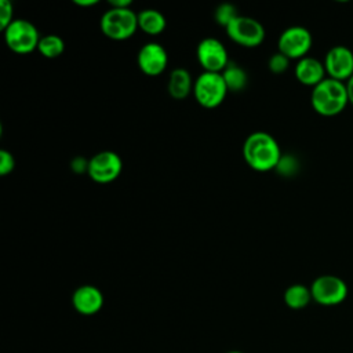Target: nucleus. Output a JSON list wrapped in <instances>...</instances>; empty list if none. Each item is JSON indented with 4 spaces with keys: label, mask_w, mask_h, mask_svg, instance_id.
<instances>
[{
    "label": "nucleus",
    "mask_w": 353,
    "mask_h": 353,
    "mask_svg": "<svg viewBox=\"0 0 353 353\" xmlns=\"http://www.w3.org/2000/svg\"><path fill=\"white\" fill-rule=\"evenodd\" d=\"M281 156L277 141L265 131L251 132L243 143V157L247 165L258 172L274 170Z\"/></svg>",
    "instance_id": "f257e3e1"
},
{
    "label": "nucleus",
    "mask_w": 353,
    "mask_h": 353,
    "mask_svg": "<svg viewBox=\"0 0 353 353\" xmlns=\"http://www.w3.org/2000/svg\"><path fill=\"white\" fill-rule=\"evenodd\" d=\"M347 88L342 81L325 77L320 84L313 87L310 103L316 113L331 117L339 114L347 105Z\"/></svg>",
    "instance_id": "f03ea898"
},
{
    "label": "nucleus",
    "mask_w": 353,
    "mask_h": 353,
    "mask_svg": "<svg viewBox=\"0 0 353 353\" xmlns=\"http://www.w3.org/2000/svg\"><path fill=\"white\" fill-rule=\"evenodd\" d=\"M102 33L112 40H127L138 29V14L131 8H109L99 21Z\"/></svg>",
    "instance_id": "7ed1b4c3"
},
{
    "label": "nucleus",
    "mask_w": 353,
    "mask_h": 353,
    "mask_svg": "<svg viewBox=\"0 0 353 353\" xmlns=\"http://www.w3.org/2000/svg\"><path fill=\"white\" fill-rule=\"evenodd\" d=\"M229 92L221 73L203 72L193 84V95L197 103L205 109L218 108Z\"/></svg>",
    "instance_id": "20e7f679"
},
{
    "label": "nucleus",
    "mask_w": 353,
    "mask_h": 353,
    "mask_svg": "<svg viewBox=\"0 0 353 353\" xmlns=\"http://www.w3.org/2000/svg\"><path fill=\"white\" fill-rule=\"evenodd\" d=\"M4 32L6 46L15 54H29L37 50L40 36L36 26L26 19H14Z\"/></svg>",
    "instance_id": "39448f33"
},
{
    "label": "nucleus",
    "mask_w": 353,
    "mask_h": 353,
    "mask_svg": "<svg viewBox=\"0 0 353 353\" xmlns=\"http://www.w3.org/2000/svg\"><path fill=\"white\" fill-rule=\"evenodd\" d=\"M228 37L236 44L247 48L258 47L265 40V28L261 22L251 17L239 15L225 29Z\"/></svg>",
    "instance_id": "423d86ee"
},
{
    "label": "nucleus",
    "mask_w": 353,
    "mask_h": 353,
    "mask_svg": "<svg viewBox=\"0 0 353 353\" xmlns=\"http://www.w3.org/2000/svg\"><path fill=\"white\" fill-rule=\"evenodd\" d=\"M312 299L321 306H335L342 303L347 296L346 283L332 274H324L314 279L310 285Z\"/></svg>",
    "instance_id": "0eeeda50"
},
{
    "label": "nucleus",
    "mask_w": 353,
    "mask_h": 353,
    "mask_svg": "<svg viewBox=\"0 0 353 353\" xmlns=\"http://www.w3.org/2000/svg\"><path fill=\"white\" fill-rule=\"evenodd\" d=\"M123 160L113 150H102L88 160V176L97 183H110L120 176Z\"/></svg>",
    "instance_id": "6e6552de"
},
{
    "label": "nucleus",
    "mask_w": 353,
    "mask_h": 353,
    "mask_svg": "<svg viewBox=\"0 0 353 353\" xmlns=\"http://www.w3.org/2000/svg\"><path fill=\"white\" fill-rule=\"evenodd\" d=\"M277 47L288 59H302L312 47V34L303 26H290L281 32Z\"/></svg>",
    "instance_id": "1a4fd4ad"
},
{
    "label": "nucleus",
    "mask_w": 353,
    "mask_h": 353,
    "mask_svg": "<svg viewBox=\"0 0 353 353\" xmlns=\"http://www.w3.org/2000/svg\"><path fill=\"white\" fill-rule=\"evenodd\" d=\"M196 57L204 72L222 73L230 62L225 46L215 37L203 39L197 44Z\"/></svg>",
    "instance_id": "9d476101"
},
{
    "label": "nucleus",
    "mask_w": 353,
    "mask_h": 353,
    "mask_svg": "<svg viewBox=\"0 0 353 353\" xmlns=\"http://www.w3.org/2000/svg\"><path fill=\"white\" fill-rule=\"evenodd\" d=\"M137 65L146 76H159L168 65L167 50L159 43H146L138 51Z\"/></svg>",
    "instance_id": "9b49d317"
},
{
    "label": "nucleus",
    "mask_w": 353,
    "mask_h": 353,
    "mask_svg": "<svg viewBox=\"0 0 353 353\" xmlns=\"http://www.w3.org/2000/svg\"><path fill=\"white\" fill-rule=\"evenodd\" d=\"M324 68L330 79L349 80L353 76V52L343 46L332 47L325 55Z\"/></svg>",
    "instance_id": "f8f14e48"
},
{
    "label": "nucleus",
    "mask_w": 353,
    "mask_h": 353,
    "mask_svg": "<svg viewBox=\"0 0 353 353\" xmlns=\"http://www.w3.org/2000/svg\"><path fill=\"white\" fill-rule=\"evenodd\" d=\"M103 302L102 291L91 284L80 285L72 294V306L83 316L97 314L102 309Z\"/></svg>",
    "instance_id": "ddd939ff"
},
{
    "label": "nucleus",
    "mask_w": 353,
    "mask_h": 353,
    "mask_svg": "<svg viewBox=\"0 0 353 353\" xmlns=\"http://www.w3.org/2000/svg\"><path fill=\"white\" fill-rule=\"evenodd\" d=\"M295 77L303 85L316 87L325 79V68L320 61L305 57L298 61L295 66Z\"/></svg>",
    "instance_id": "4468645a"
},
{
    "label": "nucleus",
    "mask_w": 353,
    "mask_h": 353,
    "mask_svg": "<svg viewBox=\"0 0 353 353\" xmlns=\"http://www.w3.org/2000/svg\"><path fill=\"white\" fill-rule=\"evenodd\" d=\"M193 84L190 73L183 68H176L170 73L167 90L171 98L181 101L193 92Z\"/></svg>",
    "instance_id": "2eb2a0df"
},
{
    "label": "nucleus",
    "mask_w": 353,
    "mask_h": 353,
    "mask_svg": "<svg viewBox=\"0 0 353 353\" xmlns=\"http://www.w3.org/2000/svg\"><path fill=\"white\" fill-rule=\"evenodd\" d=\"M165 17L160 11L154 8H145L138 12V29H141L146 34L159 36L165 30Z\"/></svg>",
    "instance_id": "dca6fc26"
},
{
    "label": "nucleus",
    "mask_w": 353,
    "mask_h": 353,
    "mask_svg": "<svg viewBox=\"0 0 353 353\" xmlns=\"http://www.w3.org/2000/svg\"><path fill=\"white\" fill-rule=\"evenodd\" d=\"M284 303L292 309V310H299L306 307L310 301H312V292L310 287H306L303 284H292L290 285L283 295Z\"/></svg>",
    "instance_id": "f3484780"
},
{
    "label": "nucleus",
    "mask_w": 353,
    "mask_h": 353,
    "mask_svg": "<svg viewBox=\"0 0 353 353\" xmlns=\"http://www.w3.org/2000/svg\"><path fill=\"white\" fill-rule=\"evenodd\" d=\"M221 74L225 80L228 90L232 92H240L247 87V72L234 62H229V65L222 70Z\"/></svg>",
    "instance_id": "a211bd4d"
},
{
    "label": "nucleus",
    "mask_w": 353,
    "mask_h": 353,
    "mask_svg": "<svg viewBox=\"0 0 353 353\" xmlns=\"http://www.w3.org/2000/svg\"><path fill=\"white\" fill-rule=\"evenodd\" d=\"M37 51L44 58L54 59V58H58V57H61L63 54L65 43L57 34H46L44 37L40 39L39 46H37Z\"/></svg>",
    "instance_id": "6ab92c4d"
},
{
    "label": "nucleus",
    "mask_w": 353,
    "mask_h": 353,
    "mask_svg": "<svg viewBox=\"0 0 353 353\" xmlns=\"http://www.w3.org/2000/svg\"><path fill=\"white\" fill-rule=\"evenodd\" d=\"M239 17L237 14V10L233 4H229V3H223V4H219L214 12V18H215V22L222 26V28H228V25L236 19Z\"/></svg>",
    "instance_id": "aec40b11"
},
{
    "label": "nucleus",
    "mask_w": 353,
    "mask_h": 353,
    "mask_svg": "<svg viewBox=\"0 0 353 353\" xmlns=\"http://www.w3.org/2000/svg\"><path fill=\"white\" fill-rule=\"evenodd\" d=\"M274 170L283 176H292L298 171V160L292 154H283Z\"/></svg>",
    "instance_id": "412c9836"
},
{
    "label": "nucleus",
    "mask_w": 353,
    "mask_h": 353,
    "mask_svg": "<svg viewBox=\"0 0 353 353\" xmlns=\"http://www.w3.org/2000/svg\"><path fill=\"white\" fill-rule=\"evenodd\" d=\"M288 65H290V59L283 55L281 52H274L269 61H268V66H269V70L274 74H280V73H284L287 69H288Z\"/></svg>",
    "instance_id": "4be33fe9"
},
{
    "label": "nucleus",
    "mask_w": 353,
    "mask_h": 353,
    "mask_svg": "<svg viewBox=\"0 0 353 353\" xmlns=\"http://www.w3.org/2000/svg\"><path fill=\"white\" fill-rule=\"evenodd\" d=\"M15 168V159L11 154V152L1 149L0 150V175L6 176L7 174L12 172V170Z\"/></svg>",
    "instance_id": "5701e85b"
},
{
    "label": "nucleus",
    "mask_w": 353,
    "mask_h": 353,
    "mask_svg": "<svg viewBox=\"0 0 353 353\" xmlns=\"http://www.w3.org/2000/svg\"><path fill=\"white\" fill-rule=\"evenodd\" d=\"M14 21L12 18V4L8 0L0 1V29L6 30L7 26Z\"/></svg>",
    "instance_id": "b1692460"
},
{
    "label": "nucleus",
    "mask_w": 353,
    "mask_h": 353,
    "mask_svg": "<svg viewBox=\"0 0 353 353\" xmlns=\"http://www.w3.org/2000/svg\"><path fill=\"white\" fill-rule=\"evenodd\" d=\"M73 172L76 174H83V172H87L88 171V160L84 159V157H74L72 160V164H70Z\"/></svg>",
    "instance_id": "393cba45"
},
{
    "label": "nucleus",
    "mask_w": 353,
    "mask_h": 353,
    "mask_svg": "<svg viewBox=\"0 0 353 353\" xmlns=\"http://www.w3.org/2000/svg\"><path fill=\"white\" fill-rule=\"evenodd\" d=\"M131 0H112L109 1L110 8H131Z\"/></svg>",
    "instance_id": "a878e982"
},
{
    "label": "nucleus",
    "mask_w": 353,
    "mask_h": 353,
    "mask_svg": "<svg viewBox=\"0 0 353 353\" xmlns=\"http://www.w3.org/2000/svg\"><path fill=\"white\" fill-rule=\"evenodd\" d=\"M73 3L79 7H91V6H95L98 1L97 0H74Z\"/></svg>",
    "instance_id": "bb28decb"
},
{
    "label": "nucleus",
    "mask_w": 353,
    "mask_h": 353,
    "mask_svg": "<svg viewBox=\"0 0 353 353\" xmlns=\"http://www.w3.org/2000/svg\"><path fill=\"white\" fill-rule=\"evenodd\" d=\"M347 95H349V102L353 105V76L347 80Z\"/></svg>",
    "instance_id": "cd10ccee"
},
{
    "label": "nucleus",
    "mask_w": 353,
    "mask_h": 353,
    "mask_svg": "<svg viewBox=\"0 0 353 353\" xmlns=\"http://www.w3.org/2000/svg\"><path fill=\"white\" fill-rule=\"evenodd\" d=\"M226 353H245V352H241V350H229Z\"/></svg>",
    "instance_id": "c85d7f7f"
}]
</instances>
